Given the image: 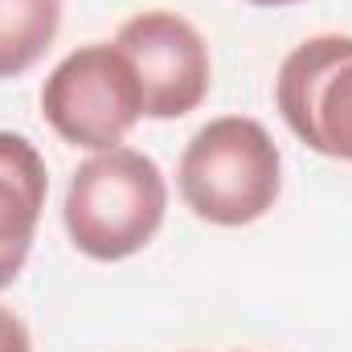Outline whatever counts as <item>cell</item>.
Instances as JSON below:
<instances>
[{"mask_svg": "<svg viewBox=\"0 0 352 352\" xmlns=\"http://www.w3.org/2000/svg\"><path fill=\"white\" fill-rule=\"evenodd\" d=\"M176 188L188 213L209 226H254L283 192V152L258 119L217 115L184 144Z\"/></svg>", "mask_w": 352, "mask_h": 352, "instance_id": "cell-2", "label": "cell"}, {"mask_svg": "<svg viewBox=\"0 0 352 352\" xmlns=\"http://www.w3.org/2000/svg\"><path fill=\"white\" fill-rule=\"evenodd\" d=\"M274 107L299 144L352 164V33L299 41L274 74Z\"/></svg>", "mask_w": 352, "mask_h": 352, "instance_id": "cell-4", "label": "cell"}, {"mask_svg": "<svg viewBox=\"0 0 352 352\" xmlns=\"http://www.w3.org/2000/svg\"><path fill=\"white\" fill-rule=\"evenodd\" d=\"M62 29V0H0V78L33 70Z\"/></svg>", "mask_w": 352, "mask_h": 352, "instance_id": "cell-7", "label": "cell"}, {"mask_svg": "<svg viewBox=\"0 0 352 352\" xmlns=\"http://www.w3.org/2000/svg\"><path fill=\"white\" fill-rule=\"evenodd\" d=\"M144 94V119H184L192 115L213 82L209 45L192 21L173 8H144L127 16L115 33Z\"/></svg>", "mask_w": 352, "mask_h": 352, "instance_id": "cell-5", "label": "cell"}, {"mask_svg": "<svg viewBox=\"0 0 352 352\" xmlns=\"http://www.w3.org/2000/svg\"><path fill=\"white\" fill-rule=\"evenodd\" d=\"M0 352H33V336H29V324L0 303Z\"/></svg>", "mask_w": 352, "mask_h": 352, "instance_id": "cell-8", "label": "cell"}, {"mask_svg": "<svg viewBox=\"0 0 352 352\" xmlns=\"http://www.w3.org/2000/svg\"><path fill=\"white\" fill-rule=\"evenodd\" d=\"M41 115L70 148L111 152L144 119V94L115 41L70 50L41 87Z\"/></svg>", "mask_w": 352, "mask_h": 352, "instance_id": "cell-3", "label": "cell"}, {"mask_svg": "<svg viewBox=\"0 0 352 352\" xmlns=\"http://www.w3.org/2000/svg\"><path fill=\"white\" fill-rule=\"evenodd\" d=\"M254 8H287V4H303V0H246Z\"/></svg>", "mask_w": 352, "mask_h": 352, "instance_id": "cell-9", "label": "cell"}, {"mask_svg": "<svg viewBox=\"0 0 352 352\" xmlns=\"http://www.w3.org/2000/svg\"><path fill=\"white\" fill-rule=\"evenodd\" d=\"M45 192L50 173L37 144L16 131H0V291L12 287L29 263Z\"/></svg>", "mask_w": 352, "mask_h": 352, "instance_id": "cell-6", "label": "cell"}, {"mask_svg": "<svg viewBox=\"0 0 352 352\" xmlns=\"http://www.w3.org/2000/svg\"><path fill=\"white\" fill-rule=\"evenodd\" d=\"M168 180L160 164L135 148L90 152L70 184L62 221L78 254L90 263H123L140 254L164 226Z\"/></svg>", "mask_w": 352, "mask_h": 352, "instance_id": "cell-1", "label": "cell"}]
</instances>
